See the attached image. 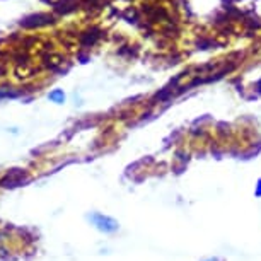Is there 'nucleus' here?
<instances>
[{"instance_id": "f257e3e1", "label": "nucleus", "mask_w": 261, "mask_h": 261, "mask_svg": "<svg viewBox=\"0 0 261 261\" xmlns=\"http://www.w3.org/2000/svg\"><path fill=\"white\" fill-rule=\"evenodd\" d=\"M89 219L94 222V225L99 230H102V232H115V230H118V222L115 219H111V217H106L102 214H92Z\"/></svg>"}, {"instance_id": "f03ea898", "label": "nucleus", "mask_w": 261, "mask_h": 261, "mask_svg": "<svg viewBox=\"0 0 261 261\" xmlns=\"http://www.w3.org/2000/svg\"><path fill=\"white\" fill-rule=\"evenodd\" d=\"M48 99H50L51 102H55V105H63L67 99V96H65V92H63L62 89H55V91H51L50 94H48Z\"/></svg>"}, {"instance_id": "7ed1b4c3", "label": "nucleus", "mask_w": 261, "mask_h": 261, "mask_svg": "<svg viewBox=\"0 0 261 261\" xmlns=\"http://www.w3.org/2000/svg\"><path fill=\"white\" fill-rule=\"evenodd\" d=\"M258 195L261 196V181H259V188H258Z\"/></svg>"}]
</instances>
